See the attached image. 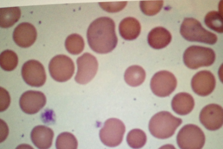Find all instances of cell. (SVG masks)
I'll return each instance as SVG.
<instances>
[{
    "label": "cell",
    "instance_id": "1",
    "mask_svg": "<svg viewBox=\"0 0 223 149\" xmlns=\"http://www.w3.org/2000/svg\"><path fill=\"white\" fill-rule=\"evenodd\" d=\"M87 36L90 48L99 54L111 52L117 43L115 22L108 17H99L92 22L88 27Z\"/></svg>",
    "mask_w": 223,
    "mask_h": 149
},
{
    "label": "cell",
    "instance_id": "2",
    "mask_svg": "<svg viewBox=\"0 0 223 149\" xmlns=\"http://www.w3.org/2000/svg\"><path fill=\"white\" fill-rule=\"evenodd\" d=\"M182 122V120L170 112L163 111L154 115L150 119L149 129L151 134L156 138L167 139L172 136Z\"/></svg>",
    "mask_w": 223,
    "mask_h": 149
},
{
    "label": "cell",
    "instance_id": "3",
    "mask_svg": "<svg viewBox=\"0 0 223 149\" xmlns=\"http://www.w3.org/2000/svg\"><path fill=\"white\" fill-rule=\"evenodd\" d=\"M180 32L186 40L213 45L216 43V35L205 29L196 19L190 17L184 19L180 27Z\"/></svg>",
    "mask_w": 223,
    "mask_h": 149
},
{
    "label": "cell",
    "instance_id": "4",
    "mask_svg": "<svg viewBox=\"0 0 223 149\" xmlns=\"http://www.w3.org/2000/svg\"><path fill=\"white\" fill-rule=\"evenodd\" d=\"M215 56L214 51L210 48L193 45L185 51L183 60L187 67L196 69L201 67L211 65L215 61Z\"/></svg>",
    "mask_w": 223,
    "mask_h": 149
},
{
    "label": "cell",
    "instance_id": "5",
    "mask_svg": "<svg viewBox=\"0 0 223 149\" xmlns=\"http://www.w3.org/2000/svg\"><path fill=\"white\" fill-rule=\"evenodd\" d=\"M176 141L181 149H201L205 143V137L199 127L194 124H188L180 130Z\"/></svg>",
    "mask_w": 223,
    "mask_h": 149
},
{
    "label": "cell",
    "instance_id": "6",
    "mask_svg": "<svg viewBox=\"0 0 223 149\" xmlns=\"http://www.w3.org/2000/svg\"><path fill=\"white\" fill-rule=\"evenodd\" d=\"M125 131V127L123 122L118 119L112 118L105 121L100 131L99 136L105 145L115 147L122 142Z\"/></svg>",
    "mask_w": 223,
    "mask_h": 149
},
{
    "label": "cell",
    "instance_id": "7",
    "mask_svg": "<svg viewBox=\"0 0 223 149\" xmlns=\"http://www.w3.org/2000/svg\"><path fill=\"white\" fill-rule=\"evenodd\" d=\"M49 69L53 79L58 82H64L72 76L75 67L73 61L70 57L65 55L59 54L51 60Z\"/></svg>",
    "mask_w": 223,
    "mask_h": 149
},
{
    "label": "cell",
    "instance_id": "8",
    "mask_svg": "<svg viewBox=\"0 0 223 149\" xmlns=\"http://www.w3.org/2000/svg\"><path fill=\"white\" fill-rule=\"evenodd\" d=\"M176 79L171 72L162 70L156 73L151 79L150 86L154 94L159 97L169 96L175 89Z\"/></svg>",
    "mask_w": 223,
    "mask_h": 149
},
{
    "label": "cell",
    "instance_id": "9",
    "mask_svg": "<svg viewBox=\"0 0 223 149\" xmlns=\"http://www.w3.org/2000/svg\"><path fill=\"white\" fill-rule=\"evenodd\" d=\"M77 71L75 77L78 83L86 84L90 81L96 74L98 63L96 57L86 52L78 57L76 60Z\"/></svg>",
    "mask_w": 223,
    "mask_h": 149
},
{
    "label": "cell",
    "instance_id": "10",
    "mask_svg": "<svg viewBox=\"0 0 223 149\" xmlns=\"http://www.w3.org/2000/svg\"><path fill=\"white\" fill-rule=\"evenodd\" d=\"M22 74L25 82L33 87L43 86L46 79L44 66L39 61L31 60L25 62L22 69Z\"/></svg>",
    "mask_w": 223,
    "mask_h": 149
},
{
    "label": "cell",
    "instance_id": "11",
    "mask_svg": "<svg viewBox=\"0 0 223 149\" xmlns=\"http://www.w3.org/2000/svg\"><path fill=\"white\" fill-rule=\"evenodd\" d=\"M199 119L202 124L207 130L215 131L220 129L223 123V110L218 104H209L201 110Z\"/></svg>",
    "mask_w": 223,
    "mask_h": 149
},
{
    "label": "cell",
    "instance_id": "12",
    "mask_svg": "<svg viewBox=\"0 0 223 149\" xmlns=\"http://www.w3.org/2000/svg\"><path fill=\"white\" fill-rule=\"evenodd\" d=\"M216 80L213 74L210 71L203 70L196 73L191 81L192 88L197 95L205 96L210 94L214 89Z\"/></svg>",
    "mask_w": 223,
    "mask_h": 149
},
{
    "label": "cell",
    "instance_id": "13",
    "mask_svg": "<svg viewBox=\"0 0 223 149\" xmlns=\"http://www.w3.org/2000/svg\"><path fill=\"white\" fill-rule=\"evenodd\" d=\"M46 98L42 92L30 90L26 91L21 96L19 105L22 111L29 114L38 112L45 105Z\"/></svg>",
    "mask_w": 223,
    "mask_h": 149
},
{
    "label": "cell",
    "instance_id": "14",
    "mask_svg": "<svg viewBox=\"0 0 223 149\" xmlns=\"http://www.w3.org/2000/svg\"><path fill=\"white\" fill-rule=\"evenodd\" d=\"M37 36L36 30L34 26L28 22H23L15 29L13 40L16 44L23 48L30 47L35 42Z\"/></svg>",
    "mask_w": 223,
    "mask_h": 149
},
{
    "label": "cell",
    "instance_id": "15",
    "mask_svg": "<svg viewBox=\"0 0 223 149\" xmlns=\"http://www.w3.org/2000/svg\"><path fill=\"white\" fill-rule=\"evenodd\" d=\"M54 133L50 128L44 125L35 127L32 130L31 137L34 144L39 149H48L51 146Z\"/></svg>",
    "mask_w": 223,
    "mask_h": 149
},
{
    "label": "cell",
    "instance_id": "16",
    "mask_svg": "<svg viewBox=\"0 0 223 149\" xmlns=\"http://www.w3.org/2000/svg\"><path fill=\"white\" fill-rule=\"evenodd\" d=\"M194 105V100L192 96L185 92L176 94L173 97L171 102L173 110L181 115H185L190 113Z\"/></svg>",
    "mask_w": 223,
    "mask_h": 149
},
{
    "label": "cell",
    "instance_id": "17",
    "mask_svg": "<svg viewBox=\"0 0 223 149\" xmlns=\"http://www.w3.org/2000/svg\"><path fill=\"white\" fill-rule=\"evenodd\" d=\"M171 39L172 36L170 32L162 27H157L153 29L148 36L149 45L156 49L165 47L170 43Z\"/></svg>",
    "mask_w": 223,
    "mask_h": 149
},
{
    "label": "cell",
    "instance_id": "18",
    "mask_svg": "<svg viewBox=\"0 0 223 149\" xmlns=\"http://www.w3.org/2000/svg\"><path fill=\"white\" fill-rule=\"evenodd\" d=\"M141 29L138 21L131 17L124 18L119 25L120 35L123 38L127 40H132L137 38L140 34Z\"/></svg>",
    "mask_w": 223,
    "mask_h": 149
},
{
    "label": "cell",
    "instance_id": "19",
    "mask_svg": "<svg viewBox=\"0 0 223 149\" xmlns=\"http://www.w3.org/2000/svg\"><path fill=\"white\" fill-rule=\"evenodd\" d=\"M146 77L145 70L141 67L133 65L129 67L124 74V79L126 83L132 87H136L142 84Z\"/></svg>",
    "mask_w": 223,
    "mask_h": 149
},
{
    "label": "cell",
    "instance_id": "20",
    "mask_svg": "<svg viewBox=\"0 0 223 149\" xmlns=\"http://www.w3.org/2000/svg\"><path fill=\"white\" fill-rule=\"evenodd\" d=\"M21 11L18 7L0 8V26L8 28L13 26L20 18Z\"/></svg>",
    "mask_w": 223,
    "mask_h": 149
},
{
    "label": "cell",
    "instance_id": "21",
    "mask_svg": "<svg viewBox=\"0 0 223 149\" xmlns=\"http://www.w3.org/2000/svg\"><path fill=\"white\" fill-rule=\"evenodd\" d=\"M84 42L83 38L79 35L73 33L69 36L66 38L65 46L67 51L73 55H77L83 50Z\"/></svg>",
    "mask_w": 223,
    "mask_h": 149
},
{
    "label": "cell",
    "instance_id": "22",
    "mask_svg": "<svg viewBox=\"0 0 223 149\" xmlns=\"http://www.w3.org/2000/svg\"><path fill=\"white\" fill-rule=\"evenodd\" d=\"M147 136L145 132L139 129H135L130 131L126 136L128 145L134 149L141 148L145 144Z\"/></svg>",
    "mask_w": 223,
    "mask_h": 149
},
{
    "label": "cell",
    "instance_id": "23",
    "mask_svg": "<svg viewBox=\"0 0 223 149\" xmlns=\"http://www.w3.org/2000/svg\"><path fill=\"white\" fill-rule=\"evenodd\" d=\"M18 63V58L16 54L10 50L3 52L0 55V65L4 70L10 71L14 70Z\"/></svg>",
    "mask_w": 223,
    "mask_h": 149
},
{
    "label": "cell",
    "instance_id": "24",
    "mask_svg": "<svg viewBox=\"0 0 223 149\" xmlns=\"http://www.w3.org/2000/svg\"><path fill=\"white\" fill-rule=\"evenodd\" d=\"M78 141L72 134L65 132L57 136L56 142V149H77Z\"/></svg>",
    "mask_w": 223,
    "mask_h": 149
},
{
    "label": "cell",
    "instance_id": "25",
    "mask_svg": "<svg viewBox=\"0 0 223 149\" xmlns=\"http://www.w3.org/2000/svg\"><path fill=\"white\" fill-rule=\"evenodd\" d=\"M223 15L220 13L215 11L209 12L206 15L204 22L210 29L219 33L223 32Z\"/></svg>",
    "mask_w": 223,
    "mask_h": 149
},
{
    "label": "cell",
    "instance_id": "26",
    "mask_svg": "<svg viewBox=\"0 0 223 149\" xmlns=\"http://www.w3.org/2000/svg\"><path fill=\"white\" fill-rule=\"evenodd\" d=\"M163 3V0L141 1L140 7L142 11L145 15L153 16L160 11Z\"/></svg>",
    "mask_w": 223,
    "mask_h": 149
},
{
    "label": "cell",
    "instance_id": "27",
    "mask_svg": "<svg viewBox=\"0 0 223 149\" xmlns=\"http://www.w3.org/2000/svg\"><path fill=\"white\" fill-rule=\"evenodd\" d=\"M100 6L105 11L110 13L119 11L124 8L127 1L99 3Z\"/></svg>",
    "mask_w": 223,
    "mask_h": 149
},
{
    "label": "cell",
    "instance_id": "28",
    "mask_svg": "<svg viewBox=\"0 0 223 149\" xmlns=\"http://www.w3.org/2000/svg\"><path fill=\"white\" fill-rule=\"evenodd\" d=\"M15 149H34V148L28 144H22L18 146Z\"/></svg>",
    "mask_w": 223,
    "mask_h": 149
},
{
    "label": "cell",
    "instance_id": "29",
    "mask_svg": "<svg viewBox=\"0 0 223 149\" xmlns=\"http://www.w3.org/2000/svg\"><path fill=\"white\" fill-rule=\"evenodd\" d=\"M158 149H176L174 146L171 144H167L160 147Z\"/></svg>",
    "mask_w": 223,
    "mask_h": 149
}]
</instances>
